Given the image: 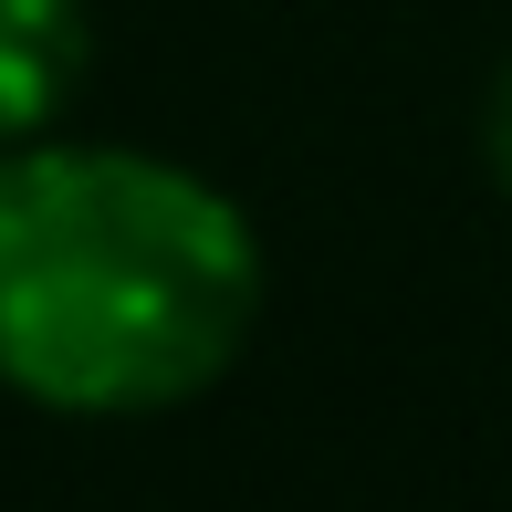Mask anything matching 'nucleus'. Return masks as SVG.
Masks as SVG:
<instances>
[{"label":"nucleus","instance_id":"obj_1","mask_svg":"<svg viewBox=\"0 0 512 512\" xmlns=\"http://www.w3.org/2000/svg\"><path fill=\"white\" fill-rule=\"evenodd\" d=\"M262 230L189 157L32 136L0 157V387L53 418H168L241 366Z\"/></svg>","mask_w":512,"mask_h":512},{"label":"nucleus","instance_id":"obj_2","mask_svg":"<svg viewBox=\"0 0 512 512\" xmlns=\"http://www.w3.org/2000/svg\"><path fill=\"white\" fill-rule=\"evenodd\" d=\"M95 53V11L84 0H0V157L63 126Z\"/></svg>","mask_w":512,"mask_h":512},{"label":"nucleus","instance_id":"obj_3","mask_svg":"<svg viewBox=\"0 0 512 512\" xmlns=\"http://www.w3.org/2000/svg\"><path fill=\"white\" fill-rule=\"evenodd\" d=\"M481 157H492V189L512 199V63L492 74V95H481Z\"/></svg>","mask_w":512,"mask_h":512}]
</instances>
